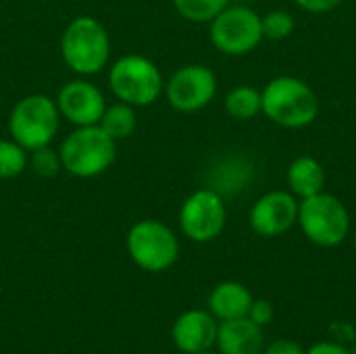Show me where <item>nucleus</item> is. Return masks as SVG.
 Masks as SVG:
<instances>
[{
  "mask_svg": "<svg viewBox=\"0 0 356 354\" xmlns=\"http://www.w3.org/2000/svg\"><path fill=\"white\" fill-rule=\"evenodd\" d=\"M60 56L79 77L100 73L111 58V35L106 27L90 15L71 19L60 35Z\"/></svg>",
  "mask_w": 356,
  "mask_h": 354,
  "instance_id": "obj_1",
  "label": "nucleus"
},
{
  "mask_svg": "<svg viewBox=\"0 0 356 354\" xmlns=\"http://www.w3.org/2000/svg\"><path fill=\"white\" fill-rule=\"evenodd\" d=\"M58 154L67 173L92 179L111 169L117 159V142L100 125H83L63 140Z\"/></svg>",
  "mask_w": 356,
  "mask_h": 354,
  "instance_id": "obj_2",
  "label": "nucleus"
},
{
  "mask_svg": "<svg viewBox=\"0 0 356 354\" xmlns=\"http://www.w3.org/2000/svg\"><path fill=\"white\" fill-rule=\"evenodd\" d=\"M263 96V113L277 125L300 129L315 121L319 113V100L317 94L309 83H305L298 77L282 75L271 79Z\"/></svg>",
  "mask_w": 356,
  "mask_h": 354,
  "instance_id": "obj_3",
  "label": "nucleus"
},
{
  "mask_svg": "<svg viewBox=\"0 0 356 354\" xmlns=\"http://www.w3.org/2000/svg\"><path fill=\"white\" fill-rule=\"evenodd\" d=\"M60 113L56 100L46 94L23 96L8 115V134L27 152L50 146L58 134Z\"/></svg>",
  "mask_w": 356,
  "mask_h": 354,
  "instance_id": "obj_4",
  "label": "nucleus"
},
{
  "mask_svg": "<svg viewBox=\"0 0 356 354\" xmlns=\"http://www.w3.org/2000/svg\"><path fill=\"white\" fill-rule=\"evenodd\" d=\"M108 88L117 100L134 108L154 104L165 92L161 69L142 54H123L108 71Z\"/></svg>",
  "mask_w": 356,
  "mask_h": 354,
  "instance_id": "obj_5",
  "label": "nucleus"
},
{
  "mask_svg": "<svg viewBox=\"0 0 356 354\" xmlns=\"http://www.w3.org/2000/svg\"><path fill=\"white\" fill-rule=\"evenodd\" d=\"M298 225L313 244L334 248L346 240L350 232V215L340 198L319 192L298 202Z\"/></svg>",
  "mask_w": 356,
  "mask_h": 354,
  "instance_id": "obj_6",
  "label": "nucleus"
},
{
  "mask_svg": "<svg viewBox=\"0 0 356 354\" xmlns=\"http://www.w3.org/2000/svg\"><path fill=\"white\" fill-rule=\"evenodd\" d=\"M131 261L150 273L167 271L179 257V240L175 232L156 219H142L129 232L125 240Z\"/></svg>",
  "mask_w": 356,
  "mask_h": 354,
  "instance_id": "obj_7",
  "label": "nucleus"
},
{
  "mask_svg": "<svg viewBox=\"0 0 356 354\" xmlns=\"http://www.w3.org/2000/svg\"><path fill=\"white\" fill-rule=\"evenodd\" d=\"M261 17L248 6H227L211 21V42L223 54H248L261 44Z\"/></svg>",
  "mask_w": 356,
  "mask_h": 354,
  "instance_id": "obj_8",
  "label": "nucleus"
},
{
  "mask_svg": "<svg viewBox=\"0 0 356 354\" xmlns=\"http://www.w3.org/2000/svg\"><path fill=\"white\" fill-rule=\"evenodd\" d=\"M227 221V211L221 194L213 188L192 192L179 211V227L192 242H211L221 236Z\"/></svg>",
  "mask_w": 356,
  "mask_h": 354,
  "instance_id": "obj_9",
  "label": "nucleus"
},
{
  "mask_svg": "<svg viewBox=\"0 0 356 354\" xmlns=\"http://www.w3.org/2000/svg\"><path fill=\"white\" fill-rule=\"evenodd\" d=\"M165 94L175 111L196 113L213 102L217 94V77L204 65H186L169 77Z\"/></svg>",
  "mask_w": 356,
  "mask_h": 354,
  "instance_id": "obj_10",
  "label": "nucleus"
},
{
  "mask_svg": "<svg viewBox=\"0 0 356 354\" xmlns=\"http://www.w3.org/2000/svg\"><path fill=\"white\" fill-rule=\"evenodd\" d=\"M54 100H56L60 117H65L75 127L98 125L106 108V100L100 88L83 77L67 81L58 90Z\"/></svg>",
  "mask_w": 356,
  "mask_h": 354,
  "instance_id": "obj_11",
  "label": "nucleus"
},
{
  "mask_svg": "<svg viewBox=\"0 0 356 354\" xmlns=\"http://www.w3.org/2000/svg\"><path fill=\"white\" fill-rule=\"evenodd\" d=\"M298 221V200L292 192L275 190L261 196L250 211V227L263 238H277Z\"/></svg>",
  "mask_w": 356,
  "mask_h": 354,
  "instance_id": "obj_12",
  "label": "nucleus"
},
{
  "mask_svg": "<svg viewBox=\"0 0 356 354\" xmlns=\"http://www.w3.org/2000/svg\"><path fill=\"white\" fill-rule=\"evenodd\" d=\"M217 330L219 323L209 311H186L173 323L171 338L177 351L186 354H200L215 346Z\"/></svg>",
  "mask_w": 356,
  "mask_h": 354,
  "instance_id": "obj_13",
  "label": "nucleus"
},
{
  "mask_svg": "<svg viewBox=\"0 0 356 354\" xmlns=\"http://www.w3.org/2000/svg\"><path fill=\"white\" fill-rule=\"evenodd\" d=\"M215 346L221 354H263L265 334L263 328L248 317L229 319L219 323Z\"/></svg>",
  "mask_w": 356,
  "mask_h": 354,
  "instance_id": "obj_14",
  "label": "nucleus"
},
{
  "mask_svg": "<svg viewBox=\"0 0 356 354\" xmlns=\"http://www.w3.org/2000/svg\"><path fill=\"white\" fill-rule=\"evenodd\" d=\"M252 292L240 282H223L215 286L209 296V313L219 321L248 317L252 305Z\"/></svg>",
  "mask_w": 356,
  "mask_h": 354,
  "instance_id": "obj_15",
  "label": "nucleus"
},
{
  "mask_svg": "<svg viewBox=\"0 0 356 354\" xmlns=\"http://www.w3.org/2000/svg\"><path fill=\"white\" fill-rule=\"evenodd\" d=\"M288 186H290V192L298 196L300 200L323 192V186H325L323 165L313 156H298L288 167Z\"/></svg>",
  "mask_w": 356,
  "mask_h": 354,
  "instance_id": "obj_16",
  "label": "nucleus"
},
{
  "mask_svg": "<svg viewBox=\"0 0 356 354\" xmlns=\"http://www.w3.org/2000/svg\"><path fill=\"white\" fill-rule=\"evenodd\" d=\"M98 125L115 140H125L129 138L134 131H136V125H138V117H136V108L131 104H125V102H115V104H106Z\"/></svg>",
  "mask_w": 356,
  "mask_h": 354,
  "instance_id": "obj_17",
  "label": "nucleus"
},
{
  "mask_svg": "<svg viewBox=\"0 0 356 354\" xmlns=\"http://www.w3.org/2000/svg\"><path fill=\"white\" fill-rule=\"evenodd\" d=\"M225 111L238 121H250L263 111V96L252 86H238L227 94Z\"/></svg>",
  "mask_w": 356,
  "mask_h": 354,
  "instance_id": "obj_18",
  "label": "nucleus"
},
{
  "mask_svg": "<svg viewBox=\"0 0 356 354\" xmlns=\"http://www.w3.org/2000/svg\"><path fill=\"white\" fill-rule=\"evenodd\" d=\"M175 10L190 23H211L223 8L229 6V0H173Z\"/></svg>",
  "mask_w": 356,
  "mask_h": 354,
  "instance_id": "obj_19",
  "label": "nucleus"
},
{
  "mask_svg": "<svg viewBox=\"0 0 356 354\" xmlns=\"http://www.w3.org/2000/svg\"><path fill=\"white\" fill-rule=\"evenodd\" d=\"M29 167V156L13 138L0 140V179H15Z\"/></svg>",
  "mask_w": 356,
  "mask_h": 354,
  "instance_id": "obj_20",
  "label": "nucleus"
},
{
  "mask_svg": "<svg viewBox=\"0 0 356 354\" xmlns=\"http://www.w3.org/2000/svg\"><path fill=\"white\" fill-rule=\"evenodd\" d=\"M29 167L40 177H54L63 169L60 154H58V150H52L50 146H42L38 150H31Z\"/></svg>",
  "mask_w": 356,
  "mask_h": 354,
  "instance_id": "obj_21",
  "label": "nucleus"
},
{
  "mask_svg": "<svg viewBox=\"0 0 356 354\" xmlns=\"http://www.w3.org/2000/svg\"><path fill=\"white\" fill-rule=\"evenodd\" d=\"M261 27H263V38L284 40V38H288L292 33L294 19L286 10H271L265 17H261Z\"/></svg>",
  "mask_w": 356,
  "mask_h": 354,
  "instance_id": "obj_22",
  "label": "nucleus"
},
{
  "mask_svg": "<svg viewBox=\"0 0 356 354\" xmlns=\"http://www.w3.org/2000/svg\"><path fill=\"white\" fill-rule=\"evenodd\" d=\"M273 317H275V309H273V305L269 300H263V298L252 300L250 311H248V319L252 323H257L261 328H267L273 321Z\"/></svg>",
  "mask_w": 356,
  "mask_h": 354,
  "instance_id": "obj_23",
  "label": "nucleus"
},
{
  "mask_svg": "<svg viewBox=\"0 0 356 354\" xmlns=\"http://www.w3.org/2000/svg\"><path fill=\"white\" fill-rule=\"evenodd\" d=\"M263 354H307V351L296 342V340H290V338H280V340H273L265 346Z\"/></svg>",
  "mask_w": 356,
  "mask_h": 354,
  "instance_id": "obj_24",
  "label": "nucleus"
},
{
  "mask_svg": "<svg viewBox=\"0 0 356 354\" xmlns=\"http://www.w3.org/2000/svg\"><path fill=\"white\" fill-rule=\"evenodd\" d=\"M302 10L309 13H327L332 8H336L338 4H342L344 0H294Z\"/></svg>",
  "mask_w": 356,
  "mask_h": 354,
  "instance_id": "obj_25",
  "label": "nucleus"
},
{
  "mask_svg": "<svg viewBox=\"0 0 356 354\" xmlns=\"http://www.w3.org/2000/svg\"><path fill=\"white\" fill-rule=\"evenodd\" d=\"M307 354H350V351L344 346V344H340V342H330V340H325V342H315Z\"/></svg>",
  "mask_w": 356,
  "mask_h": 354,
  "instance_id": "obj_26",
  "label": "nucleus"
},
{
  "mask_svg": "<svg viewBox=\"0 0 356 354\" xmlns=\"http://www.w3.org/2000/svg\"><path fill=\"white\" fill-rule=\"evenodd\" d=\"M200 354H221V353H211V351H207V353H200Z\"/></svg>",
  "mask_w": 356,
  "mask_h": 354,
  "instance_id": "obj_27",
  "label": "nucleus"
},
{
  "mask_svg": "<svg viewBox=\"0 0 356 354\" xmlns=\"http://www.w3.org/2000/svg\"><path fill=\"white\" fill-rule=\"evenodd\" d=\"M355 252H356V232H355Z\"/></svg>",
  "mask_w": 356,
  "mask_h": 354,
  "instance_id": "obj_28",
  "label": "nucleus"
}]
</instances>
